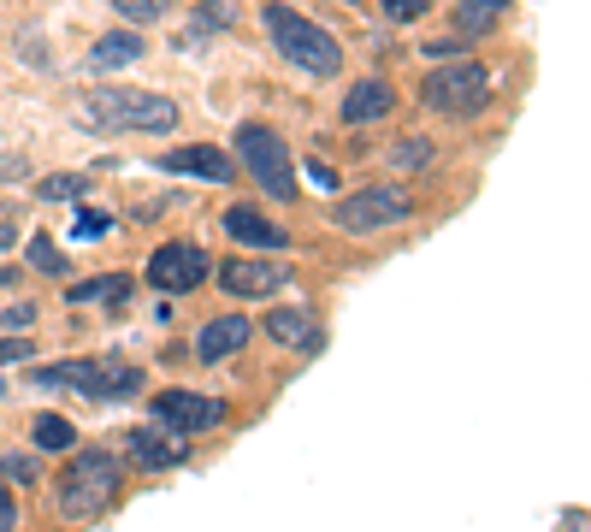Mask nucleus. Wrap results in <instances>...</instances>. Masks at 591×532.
Instances as JSON below:
<instances>
[{
	"label": "nucleus",
	"instance_id": "13",
	"mask_svg": "<svg viewBox=\"0 0 591 532\" xmlns=\"http://www.w3.org/2000/svg\"><path fill=\"white\" fill-rule=\"evenodd\" d=\"M266 337L284 343V349H296V355H320V320L308 308H296V302L266 314Z\"/></svg>",
	"mask_w": 591,
	"mask_h": 532
},
{
	"label": "nucleus",
	"instance_id": "22",
	"mask_svg": "<svg viewBox=\"0 0 591 532\" xmlns=\"http://www.w3.org/2000/svg\"><path fill=\"white\" fill-rule=\"evenodd\" d=\"M503 12H509V0H461L456 24H461V36H473V30H491Z\"/></svg>",
	"mask_w": 591,
	"mask_h": 532
},
{
	"label": "nucleus",
	"instance_id": "14",
	"mask_svg": "<svg viewBox=\"0 0 591 532\" xmlns=\"http://www.w3.org/2000/svg\"><path fill=\"white\" fill-rule=\"evenodd\" d=\"M225 231L237 237V243H249V249H284V225H272L261 207H225Z\"/></svg>",
	"mask_w": 591,
	"mask_h": 532
},
{
	"label": "nucleus",
	"instance_id": "7",
	"mask_svg": "<svg viewBox=\"0 0 591 532\" xmlns=\"http://www.w3.org/2000/svg\"><path fill=\"white\" fill-rule=\"evenodd\" d=\"M207 272H213V266H207V255H201L196 243H160V249L148 255V284L166 290V296H190Z\"/></svg>",
	"mask_w": 591,
	"mask_h": 532
},
{
	"label": "nucleus",
	"instance_id": "31",
	"mask_svg": "<svg viewBox=\"0 0 591 532\" xmlns=\"http://www.w3.org/2000/svg\"><path fill=\"white\" fill-rule=\"evenodd\" d=\"M0 532H18V503H12L6 485H0Z\"/></svg>",
	"mask_w": 591,
	"mask_h": 532
},
{
	"label": "nucleus",
	"instance_id": "24",
	"mask_svg": "<svg viewBox=\"0 0 591 532\" xmlns=\"http://www.w3.org/2000/svg\"><path fill=\"white\" fill-rule=\"evenodd\" d=\"M432 154H438V148H432L426 136H402V142L391 148V160L402 166V172H426V166H432Z\"/></svg>",
	"mask_w": 591,
	"mask_h": 532
},
{
	"label": "nucleus",
	"instance_id": "8",
	"mask_svg": "<svg viewBox=\"0 0 591 532\" xmlns=\"http://www.w3.org/2000/svg\"><path fill=\"white\" fill-rule=\"evenodd\" d=\"M154 420L172 426V432H184V438H196V432H213L225 420V402L201 397V391H160L154 397Z\"/></svg>",
	"mask_w": 591,
	"mask_h": 532
},
{
	"label": "nucleus",
	"instance_id": "16",
	"mask_svg": "<svg viewBox=\"0 0 591 532\" xmlns=\"http://www.w3.org/2000/svg\"><path fill=\"white\" fill-rule=\"evenodd\" d=\"M396 107L391 83H379V77H367V83H355L349 95H343V125H373V119H385Z\"/></svg>",
	"mask_w": 591,
	"mask_h": 532
},
{
	"label": "nucleus",
	"instance_id": "12",
	"mask_svg": "<svg viewBox=\"0 0 591 532\" xmlns=\"http://www.w3.org/2000/svg\"><path fill=\"white\" fill-rule=\"evenodd\" d=\"M125 444H131V462L142 467V473H166V467L190 462V438H184V432H178V438H172V432H131Z\"/></svg>",
	"mask_w": 591,
	"mask_h": 532
},
{
	"label": "nucleus",
	"instance_id": "2",
	"mask_svg": "<svg viewBox=\"0 0 591 532\" xmlns=\"http://www.w3.org/2000/svg\"><path fill=\"white\" fill-rule=\"evenodd\" d=\"M261 18H266V36H272V48H278L290 66H302L308 77H331V71L343 66V48H337V36H331V30H320L314 18L290 12L284 0H272Z\"/></svg>",
	"mask_w": 591,
	"mask_h": 532
},
{
	"label": "nucleus",
	"instance_id": "4",
	"mask_svg": "<svg viewBox=\"0 0 591 532\" xmlns=\"http://www.w3.org/2000/svg\"><path fill=\"white\" fill-rule=\"evenodd\" d=\"M485 95H491V77H485V66H473V60H450V66H438L420 83V101H426L432 113H444V119L479 113Z\"/></svg>",
	"mask_w": 591,
	"mask_h": 532
},
{
	"label": "nucleus",
	"instance_id": "15",
	"mask_svg": "<svg viewBox=\"0 0 591 532\" xmlns=\"http://www.w3.org/2000/svg\"><path fill=\"white\" fill-rule=\"evenodd\" d=\"M249 332H255V326H249L243 314L207 320V326H201V337H196V355H201V361H225V355H237V349L249 343Z\"/></svg>",
	"mask_w": 591,
	"mask_h": 532
},
{
	"label": "nucleus",
	"instance_id": "9",
	"mask_svg": "<svg viewBox=\"0 0 591 532\" xmlns=\"http://www.w3.org/2000/svg\"><path fill=\"white\" fill-rule=\"evenodd\" d=\"M284 284H290V266H284V261H249V255H237V261L219 266V290H225V296H237V302L278 296Z\"/></svg>",
	"mask_w": 591,
	"mask_h": 532
},
{
	"label": "nucleus",
	"instance_id": "10",
	"mask_svg": "<svg viewBox=\"0 0 591 532\" xmlns=\"http://www.w3.org/2000/svg\"><path fill=\"white\" fill-rule=\"evenodd\" d=\"M89 402H125V397H142V367L125 361V355H101L89 361V385H83Z\"/></svg>",
	"mask_w": 591,
	"mask_h": 532
},
{
	"label": "nucleus",
	"instance_id": "18",
	"mask_svg": "<svg viewBox=\"0 0 591 532\" xmlns=\"http://www.w3.org/2000/svg\"><path fill=\"white\" fill-rule=\"evenodd\" d=\"M131 296V278L125 272H107V278H89V284H71L66 302H77V308H95V302H125Z\"/></svg>",
	"mask_w": 591,
	"mask_h": 532
},
{
	"label": "nucleus",
	"instance_id": "32",
	"mask_svg": "<svg viewBox=\"0 0 591 532\" xmlns=\"http://www.w3.org/2000/svg\"><path fill=\"white\" fill-rule=\"evenodd\" d=\"M308 184H320V190H337V172H331L326 160H308Z\"/></svg>",
	"mask_w": 591,
	"mask_h": 532
},
{
	"label": "nucleus",
	"instance_id": "17",
	"mask_svg": "<svg viewBox=\"0 0 591 532\" xmlns=\"http://www.w3.org/2000/svg\"><path fill=\"white\" fill-rule=\"evenodd\" d=\"M136 60H142V36L136 30H113V36H101L89 48V71H125Z\"/></svg>",
	"mask_w": 591,
	"mask_h": 532
},
{
	"label": "nucleus",
	"instance_id": "20",
	"mask_svg": "<svg viewBox=\"0 0 591 532\" xmlns=\"http://www.w3.org/2000/svg\"><path fill=\"white\" fill-rule=\"evenodd\" d=\"M30 438H36V450H48V456H66L71 444H77V426L60 420V414H42L36 426H30Z\"/></svg>",
	"mask_w": 591,
	"mask_h": 532
},
{
	"label": "nucleus",
	"instance_id": "1",
	"mask_svg": "<svg viewBox=\"0 0 591 532\" xmlns=\"http://www.w3.org/2000/svg\"><path fill=\"white\" fill-rule=\"evenodd\" d=\"M89 131H178V101L172 95H131V89H89L77 101Z\"/></svg>",
	"mask_w": 591,
	"mask_h": 532
},
{
	"label": "nucleus",
	"instance_id": "29",
	"mask_svg": "<svg viewBox=\"0 0 591 532\" xmlns=\"http://www.w3.org/2000/svg\"><path fill=\"white\" fill-rule=\"evenodd\" d=\"M107 231H113L107 213H77V225H71V237H107Z\"/></svg>",
	"mask_w": 591,
	"mask_h": 532
},
{
	"label": "nucleus",
	"instance_id": "5",
	"mask_svg": "<svg viewBox=\"0 0 591 532\" xmlns=\"http://www.w3.org/2000/svg\"><path fill=\"white\" fill-rule=\"evenodd\" d=\"M237 160L255 172V184H261L272 201L296 196V166H290V148H284V136H278V131H266V125H243V131H237Z\"/></svg>",
	"mask_w": 591,
	"mask_h": 532
},
{
	"label": "nucleus",
	"instance_id": "33",
	"mask_svg": "<svg viewBox=\"0 0 591 532\" xmlns=\"http://www.w3.org/2000/svg\"><path fill=\"white\" fill-rule=\"evenodd\" d=\"M30 320H36V308H30V302H12V308H6V326H12V332H24Z\"/></svg>",
	"mask_w": 591,
	"mask_h": 532
},
{
	"label": "nucleus",
	"instance_id": "6",
	"mask_svg": "<svg viewBox=\"0 0 591 532\" xmlns=\"http://www.w3.org/2000/svg\"><path fill=\"white\" fill-rule=\"evenodd\" d=\"M337 231H379V225H402L414 213V196L402 184H373V190H355L349 201L326 207Z\"/></svg>",
	"mask_w": 591,
	"mask_h": 532
},
{
	"label": "nucleus",
	"instance_id": "11",
	"mask_svg": "<svg viewBox=\"0 0 591 532\" xmlns=\"http://www.w3.org/2000/svg\"><path fill=\"white\" fill-rule=\"evenodd\" d=\"M160 166H166V172H184V178H207V184H231V178H237V160H225V154L207 148V142H190V148L160 154Z\"/></svg>",
	"mask_w": 591,
	"mask_h": 532
},
{
	"label": "nucleus",
	"instance_id": "23",
	"mask_svg": "<svg viewBox=\"0 0 591 532\" xmlns=\"http://www.w3.org/2000/svg\"><path fill=\"white\" fill-rule=\"evenodd\" d=\"M83 190H89L83 172H48V178L36 184V196L42 201H83Z\"/></svg>",
	"mask_w": 591,
	"mask_h": 532
},
{
	"label": "nucleus",
	"instance_id": "3",
	"mask_svg": "<svg viewBox=\"0 0 591 532\" xmlns=\"http://www.w3.org/2000/svg\"><path fill=\"white\" fill-rule=\"evenodd\" d=\"M54 491H60L54 503H60L66 521H89V515H101V509L119 497V462H113L107 450H77Z\"/></svg>",
	"mask_w": 591,
	"mask_h": 532
},
{
	"label": "nucleus",
	"instance_id": "19",
	"mask_svg": "<svg viewBox=\"0 0 591 532\" xmlns=\"http://www.w3.org/2000/svg\"><path fill=\"white\" fill-rule=\"evenodd\" d=\"M30 379H36L42 391H77V397H83V385H89V361H60V367H30Z\"/></svg>",
	"mask_w": 591,
	"mask_h": 532
},
{
	"label": "nucleus",
	"instance_id": "35",
	"mask_svg": "<svg viewBox=\"0 0 591 532\" xmlns=\"http://www.w3.org/2000/svg\"><path fill=\"white\" fill-rule=\"evenodd\" d=\"M12 243H18V225H12V213H0V255H6Z\"/></svg>",
	"mask_w": 591,
	"mask_h": 532
},
{
	"label": "nucleus",
	"instance_id": "21",
	"mask_svg": "<svg viewBox=\"0 0 591 532\" xmlns=\"http://www.w3.org/2000/svg\"><path fill=\"white\" fill-rule=\"evenodd\" d=\"M231 18H237V0H201V6H196V24H190L178 42L190 48V42H196V36H207V30H231Z\"/></svg>",
	"mask_w": 591,
	"mask_h": 532
},
{
	"label": "nucleus",
	"instance_id": "27",
	"mask_svg": "<svg viewBox=\"0 0 591 532\" xmlns=\"http://www.w3.org/2000/svg\"><path fill=\"white\" fill-rule=\"evenodd\" d=\"M385 6V18L391 24H414V18H426V0H379Z\"/></svg>",
	"mask_w": 591,
	"mask_h": 532
},
{
	"label": "nucleus",
	"instance_id": "25",
	"mask_svg": "<svg viewBox=\"0 0 591 532\" xmlns=\"http://www.w3.org/2000/svg\"><path fill=\"white\" fill-rule=\"evenodd\" d=\"M30 266H36V272H48V278H66V255L48 243V231H42V237H30Z\"/></svg>",
	"mask_w": 591,
	"mask_h": 532
},
{
	"label": "nucleus",
	"instance_id": "30",
	"mask_svg": "<svg viewBox=\"0 0 591 532\" xmlns=\"http://www.w3.org/2000/svg\"><path fill=\"white\" fill-rule=\"evenodd\" d=\"M30 337H0V367H12V361H30Z\"/></svg>",
	"mask_w": 591,
	"mask_h": 532
},
{
	"label": "nucleus",
	"instance_id": "34",
	"mask_svg": "<svg viewBox=\"0 0 591 532\" xmlns=\"http://www.w3.org/2000/svg\"><path fill=\"white\" fill-rule=\"evenodd\" d=\"M24 172H30V166H24V160H0V184H18V178H24Z\"/></svg>",
	"mask_w": 591,
	"mask_h": 532
},
{
	"label": "nucleus",
	"instance_id": "26",
	"mask_svg": "<svg viewBox=\"0 0 591 532\" xmlns=\"http://www.w3.org/2000/svg\"><path fill=\"white\" fill-rule=\"evenodd\" d=\"M166 6H172V0H113V12H119V18H160Z\"/></svg>",
	"mask_w": 591,
	"mask_h": 532
},
{
	"label": "nucleus",
	"instance_id": "28",
	"mask_svg": "<svg viewBox=\"0 0 591 532\" xmlns=\"http://www.w3.org/2000/svg\"><path fill=\"white\" fill-rule=\"evenodd\" d=\"M0 479H12V485H36V462H30V456H6V462H0Z\"/></svg>",
	"mask_w": 591,
	"mask_h": 532
}]
</instances>
